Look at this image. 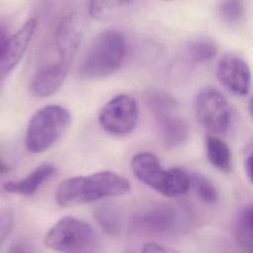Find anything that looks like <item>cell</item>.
Returning a JSON list of instances; mask_svg holds the SVG:
<instances>
[{
  "instance_id": "cell-1",
  "label": "cell",
  "mask_w": 253,
  "mask_h": 253,
  "mask_svg": "<svg viewBox=\"0 0 253 253\" xmlns=\"http://www.w3.org/2000/svg\"><path fill=\"white\" fill-rule=\"evenodd\" d=\"M129 190L130 184L125 177L113 171H100L63 180L56 188L54 198L59 206L72 207L122 196Z\"/></svg>"
},
{
  "instance_id": "cell-2",
  "label": "cell",
  "mask_w": 253,
  "mask_h": 253,
  "mask_svg": "<svg viewBox=\"0 0 253 253\" xmlns=\"http://www.w3.org/2000/svg\"><path fill=\"white\" fill-rule=\"evenodd\" d=\"M126 55V42L124 35L117 30H104L87 49L79 73L88 79L107 77L120 69Z\"/></svg>"
},
{
  "instance_id": "cell-3",
  "label": "cell",
  "mask_w": 253,
  "mask_h": 253,
  "mask_svg": "<svg viewBox=\"0 0 253 253\" xmlns=\"http://www.w3.org/2000/svg\"><path fill=\"white\" fill-rule=\"evenodd\" d=\"M133 175L146 186L166 197H177L188 192L190 175L181 168L164 170L159 159L151 152H139L130 161Z\"/></svg>"
},
{
  "instance_id": "cell-4",
  "label": "cell",
  "mask_w": 253,
  "mask_h": 253,
  "mask_svg": "<svg viewBox=\"0 0 253 253\" xmlns=\"http://www.w3.org/2000/svg\"><path fill=\"white\" fill-rule=\"evenodd\" d=\"M144 102L166 146L177 147L188 139V124L172 95L162 90L148 89L144 93Z\"/></svg>"
},
{
  "instance_id": "cell-5",
  "label": "cell",
  "mask_w": 253,
  "mask_h": 253,
  "mask_svg": "<svg viewBox=\"0 0 253 253\" xmlns=\"http://www.w3.org/2000/svg\"><path fill=\"white\" fill-rule=\"evenodd\" d=\"M192 213L184 207L154 204L135 211L130 218L133 230L151 235H174L189 228Z\"/></svg>"
},
{
  "instance_id": "cell-6",
  "label": "cell",
  "mask_w": 253,
  "mask_h": 253,
  "mask_svg": "<svg viewBox=\"0 0 253 253\" xmlns=\"http://www.w3.org/2000/svg\"><path fill=\"white\" fill-rule=\"evenodd\" d=\"M71 122L69 111L59 105H46L30 119L26 131V147L41 153L52 146L66 131Z\"/></svg>"
},
{
  "instance_id": "cell-7",
  "label": "cell",
  "mask_w": 253,
  "mask_h": 253,
  "mask_svg": "<svg viewBox=\"0 0 253 253\" xmlns=\"http://www.w3.org/2000/svg\"><path fill=\"white\" fill-rule=\"evenodd\" d=\"M44 244L59 252L87 253L97 250L99 238L92 225L85 220L64 216L46 232Z\"/></svg>"
},
{
  "instance_id": "cell-8",
  "label": "cell",
  "mask_w": 253,
  "mask_h": 253,
  "mask_svg": "<svg viewBox=\"0 0 253 253\" xmlns=\"http://www.w3.org/2000/svg\"><path fill=\"white\" fill-rule=\"evenodd\" d=\"M199 124L211 134L225 133L232 124V111L226 98L216 89L204 88L194 102Z\"/></svg>"
},
{
  "instance_id": "cell-9",
  "label": "cell",
  "mask_w": 253,
  "mask_h": 253,
  "mask_svg": "<svg viewBox=\"0 0 253 253\" xmlns=\"http://www.w3.org/2000/svg\"><path fill=\"white\" fill-rule=\"evenodd\" d=\"M137 119V102L128 94H119L113 97L101 109L98 117L101 127L114 135H125L131 132Z\"/></svg>"
},
{
  "instance_id": "cell-10",
  "label": "cell",
  "mask_w": 253,
  "mask_h": 253,
  "mask_svg": "<svg viewBox=\"0 0 253 253\" xmlns=\"http://www.w3.org/2000/svg\"><path fill=\"white\" fill-rule=\"evenodd\" d=\"M216 77L220 84L234 95L245 96L250 90V67L238 54L227 53L220 58L216 67Z\"/></svg>"
},
{
  "instance_id": "cell-11",
  "label": "cell",
  "mask_w": 253,
  "mask_h": 253,
  "mask_svg": "<svg viewBox=\"0 0 253 253\" xmlns=\"http://www.w3.org/2000/svg\"><path fill=\"white\" fill-rule=\"evenodd\" d=\"M37 26L36 19H29L15 34L9 36L4 43L0 44V73L2 81L22 59L33 39Z\"/></svg>"
},
{
  "instance_id": "cell-12",
  "label": "cell",
  "mask_w": 253,
  "mask_h": 253,
  "mask_svg": "<svg viewBox=\"0 0 253 253\" xmlns=\"http://www.w3.org/2000/svg\"><path fill=\"white\" fill-rule=\"evenodd\" d=\"M71 61L56 59L41 65L31 80V90L38 97H47L55 93L64 82Z\"/></svg>"
},
{
  "instance_id": "cell-13",
  "label": "cell",
  "mask_w": 253,
  "mask_h": 253,
  "mask_svg": "<svg viewBox=\"0 0 253 253\" xmlns=\"http://www.w3.org/2000/svg\"><path fill=\"white\" fill-rule=\"evenodd\" d=\"M56 172V167L50 162L39 165L26 177L10 181L4 184L3 188L7 193L18 194L22 196H31L35 194L44 183L49 180Z\"/></svg>"
},
{
  "instance_id": "cell-14",
  "label": "cell",
  "mask_w": 253,
  "mask_h": 253,
  "mask_svg": "<svg viewBox=\"0 0 253 253\" xmlns=\"http://www.w3.org/2000/svg\"><path fill=\"white\" fill-rule=\"evenodd\" d=\"M206 153L210 164L221 172H228L232 165L229 146L218 136L211 134L206 140Z\"/></svg>"
},
{
  "instance_id": "cell-15",
  "label": "cell",
  "mask_w": 253,
  "mask_h": 253,
  "mask_svg": "<svg viewBox=\"0 0 253 253\" xmlns=\"http://www.w3.org/2000/svg\"><path fill=\"white\" fill-rule=\"evenodd\" d=\"M233 238L243 250L251 252L253 248L252 206L247 205L237 213L233 223Z\"/></svg>"
},
{
  "instance_id": "cell-16",
  "label": "cell",
  "mask_w": 253,
  "mask_h": 253,
  "mask_svg": "<svg viewBox=\"0 0 253 253\" xmlns=\"http://www.w3.org/2000/svg\"><path fill=\"white\" fill-rule=\"evenodd\" d=\"M134 1H92L89 3V14L98 20H109L131 11Z\"/></svg>"
},
{
  "instance_id": "cell-17",
  "label": "cell",
  "mask_w": 253,
  "mask_h": 253,
  "mask_svg": "<svg viewBox=\"0 0 253 253\" xmlns=\"http://www.w3.org/2000/svg\"><path fill=\"white\" fill-rule=\"evenodd\" d=\"M94 218L98 225L109 235H118L122 229V216L119 211L111 206L104 205L94 211Z\"/></svg>"
},
{
  "instance_id": "cell-18",
  "label": "cell",
  "mask_w": 253,
  "mask_h": 253,
  "mask_svg": "<svg viewBox=\"0 0 253 253\" xmlns=\"http://www.w3.org/2000/svg\"><path fill=\"white\" fill-rule=\"evenodd\" d=\"M216 52L215 42L207 38H198L187 45V55L195 63H207L215 56Z\"/></svg>"
},
{
  "instance_id": "cell-19",
  "label": "cell",
  "mask_w": 253,
  "mask_h": 253,
  "mask_svg": "<svg viewBox=\"0 0 253 253\" xmlns=\"http://www.w3.org/2000/svg\"><path fill=\"white\" fill-rule=\"evenodd\" d=\"M191 185H193L196 194L202 202L212 205L218 200V193L215 186L204 175L195 173L191 176Z\"/></svg>"
},
{
  "instance_id": "cell-20",
  "label": "cell",
  "mask_w": 253,
  "mask_h": 253,
  "mask_svg": "<svg viewBox=\"0 0 253 253\" xmlns=\"http://www.w3.org/2000/svg\"><path fill=\"white\" fill-rule=\"evenodd\" d=\"M244 3L238 0H225L217 3L216 11L222 22L235 25L240 22L244 14Z\"/></svg>"
},
{
  "instance_id": "cell-21",
  "label": "cell",
  "mask_w": 253,
  "mask_h": 253,
  "mask_svg": "<svg viewBox=\"0 0 253 253\" xmlns=\"http://www.w3.org/2000/svg\"><path fill=\"white\" fill-rule=\"evenodd\" d=\"M13 226V213L10 210L2 211L0 217V241L3 243L8 237Z\"/></svg>"
},
{
  "instance_id": "cell-22",
  "label": "cell",
  "mask_w": 253,
  "mask_h": 253,
  "mask_svg": "<svg viewBox=\"0 0 253 253\" xmlns=\"http://www.w3.org/2000/svg\"><path fill=\"white\" fill-rule=\"evenodd\" d=\"M143 252H161V253H166V252H174L175 250L169 247H165L161 244H158L156 242H148L144 244L143 248L141 249Z\"/></svg>"
},
{
  "instance_id": "cell-23",
  "label": "cell",
  "mask_w": 253,
  "mask_h": 253,
  "mask_svg": "<svg viewBox=\"0 0 253 253\" xmlns=\"http://www.w3.org/2000/svg\"><path fill=\"white\" fill-rule=\"evenodd\" d=\"M244 169H245V173L248 180L251 182L252 181V154L251 153H249L245 158Z\"/></svg>"
},
{
  "instance_id": "cell-24",
  "label": "cell",
  "mask_w": 253,
  "mask_h": 253,
  "mask_svg": "<svg viewBox=\"0 0 253 253\" xmlns=\"http://www.w3.org/2000/svg\"><path fill=\"white\" fill-rule=\"evenodd\" d=\"M33 251L32 248L29 247V245L26 244H15L12 245V247L9 249V252H31Z\"/></svg>"
}]
</instances>
